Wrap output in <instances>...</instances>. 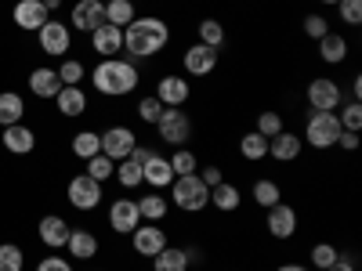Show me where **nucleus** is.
<instances>
[{
	"mask_svg": "<svg viewBox=\"0 0 362 271\" xmlns=\"http://www.w3.org/2000/svg\"><path fill=\"white\" fill-rule=\"evenodd\" d=\"M90 83H95V90L105 95V98H124V95H131V90H138L141 73H138V66L131 62V58L116 54V58H102V62L95 66Z\"/></svg>",
	"mask_w": 362,
	"mask_h": 271,
	"instance_id": "1",
	"label": "nucleus"
},
{
	"mask_svg": "<svg viewBox=\"0 0 362 271\" xmlns=\"http://www.w3.org/2000/svg\"><path fill=\"white\" fill-rule=\"evenodd\" d=\"M167 44H170V25L163 18H156V15L134 18L124 29V51L131 58H156Z\"/></svg>",
	"mask_w": 362,
	"mask_h": 271,
	"instance_id": "2",
	"label": "nucleus"
},
{
	"mask_svg": "<svg viewBox=\"0 0 362 271\" xmlns=\"http://www.w3.org/2000/svg\"><path fill=\"white\" fill-rule=\"evenodd\" d=\"M170 203L185 214H203L210 206V188L199 181V174H185L170 181Z\"/></svg>",
	"mask_w": 362,
	"mask_h": 271,
	"instance_id": "3",
	"label": "nucleus"
},
{
	"mask_svg": "<svg viewBox=\"0 0 362 271\" xmlns=\"http://www.w3.org/2000/svg\"><path fill=\"white\" fill-rule=\"evenodd\" d=\"M337 138H341L337 112H312L308 124H305V138H300V141H308L312 148H319V152H322V148H334Z\"/></svg>",
	"mask_w": 362,
	"mask_h": 271,
	"instance_id": "4",
	"label": "nucleus"
},
{
	"mask_svg": "<svg viewBox=\"0 0 362 271\" xmlns=\"http://www.w3.org/2000/svg\"><path fill=\"white\" fill-rule=\"evenodd\" d=\"M156 134H160V141L181 148V145L192 138V119H189V112H185V109H163V116L156 119Z\"/></svg>",
	"mask_w": 362,
	"mask_h": 271,
	"instance_id": "5",
	"label": "nucleus"
},
{
	"mask_svg": "<svg viewBox=\"0 0 362 271\" xmlns=\"http://www.w3.org/2000/svg\"><path fill=\"white\" fill-rule=\"evenodd\" d=\"M98 141H102V156H109L112 163H119V159H127V156L134 152L138 134H134L127 124H112V127H105V131L98 134Z\"/></svg>",
	"mask_w": 362,
	"mask_h": 271,
	"instance_id": "6",
	"label": "nucleus"
},
{
	"mask_svg": "<svg viewBox=\"0 0 362 271\" xmlns=\"http://www.w3.org/2000/svg\"><path fill=\"white\" fill-rule=\"evenodd\" d=\"M308 105H312V112H337L341 109V83L329 76H312L308 80Z\"/></svg>",
	"mask_w": 362,
	"mask_h": 271,
	"instance_id": "7",
	"label": "nucleus"
},
{
	"mask_svg": "<svg viewBox=\"0 0 362 271\" xmlns=\"http://www.w3.org/2000/svg\"><path fill=\"white\" fill-rule=\"evenodd\" d=\"M66 199H69L73 210H95L102 203V185L95 177H87V174H76L66 185Z\"/></svg>",
	"mask_w": 362,
	"mask_h": 271,
	"instance_id": "8",
	"label": "nucleus"
},
{
	"mask_svg": "<svg viewBox=\"0 0 362 271\" xmlns=\"http://www.w3.org/2000/svg\"><path fill=\"white\" fill-rule=\"evenodd\" d=\"M109 224H112V231H116V235H131V231L141 224L138 199H131V195L112 199V206H109Z\"/></svg>",
	"mask_w": 362,
	"mask_h": 271,
	"instance_id": "9",
	"label": "nucleus"
},
{
	"mask_svg": "<svg viewBox=\"0 0 362 271\" xmlns=\"http://www.w3.org/2000/svg\"><path fill=\"white\" fill-rule=\"evenodd\" d=\"M156 98L167 105V109H181L189 98H192V87L185 76H177V73H163L156 80Z\"/></svg>",
	"mask_w": 362,
	"mask_h": 271,
	"instance_id": "10",
	"label": "nucleus"
},
{
	"mask_svg": "<svg viewBox=\"0 0 362 271\" xmlns=\"http://www.w3.org/2000/svg\"><path fill=\"white\" fill-rule=\"evenodd\" d=\"M37 40H40V51L44 54H66L69 51V40H73V33H69V25L66 22H54V18H47L40 29H37Z\"/></svg>",
	"mask_w": 362,
	"mask_h": 271,
	"instance_id": "11",
	"label": "nucleus"
},
{
	"mask_svg": "<svg viewBox=\"0 0 362 271\" xmlns=\"http://www.w3.org/2000/svg\"><path fill=\"white\" fill-rule=\"evenodd\" d=\"M181 69H185L189 76H210L218 69V51L206 47V44H192V47H185V54H181Z\"/></svg>",
	"mask_w": 362,
	"mask_h": 271,
	"instance_id": "12",
	"label": "nucleus"
},
{
	"mask_svg": "<svg viewBox=\"0 0 362 271\" xmlns=\"http://www.w3.org/2000/svg\"><path fill=\"white\" fill-rule=\"evenodd\" d=\"M131 246H134L138 257H148V260H153V257L167 246V231H163L160 224H138V228L131 231Z\"/></svg>",
	"mask_w": 362,
	"mask_h": 271,
	"instance_id": "13",
	"label": "nucleus"
},
{
	"mask_svg": "<svg viewBox=\"0 0 362 271\" xmlns=\"http://www.w3.org/2000/svg\"><path fill=\"white\" fill-rule=\"evenodd\" d=\"M268 235L272 239H293L297 235V210L290 203H276V206H268Z\"/></svg>",
	"mask_w": 362,
	"mask_h": 271,
	"instance_id": "14",
	"label": "nucleus"
},
{
	"mask_svg": "<svg viewBox=\"0 0 362 271\" xmlns=\"http://www.w3.org/2000/svg\"><path fill=\"white\" fill-rule=\"evenodd\" d=\"M69 22H73V29H80V33H95V29L105 22V4L102 0H76L73 11H69Z\"/></svg>",
	"mask_w": 362,
	"mask_h": 271,
	"instance_id": "15",
	"label": "nucleus"
},
{
	"mask_svg": "<svg viewBox=\"0 0 362 271\" xmlns=\"http://www.w3.org/2000/svg\"><path fill=\"white\" fill-rule=\"evenodd\" d=\"M170 181H174V170H170L167 156L153 152V156H148V159L141 163V185H148L153 192H163V188H170Z\"/></svg>",
	"mask_w": 362,
	"mask_h": 271,
	"instance_id": "16",
	"label": "nucleus"
},
{
	"mask_svg": "<svg viewBox=\"0 0 362 271\" xmlns=\"http://www.w3.org/2000/svg\"><path fill=\"white\" fill-rule=\"evenodd\" d=\"M90 47H95L98 58H116L119 51H124V29H116V25L102 22L95 33H90Z\"/></svg>",
	"mask_w": 362,
	"mask_h": 271,
	"instance_id": "17",
	"label": "nucleus"
},
{
	"mask_svg": "<svg viewBox=\"0 0 362 271\" xmlns=\"http://www.w3.org/2000/svg\"><path fill=\"white\" fill-rule=\"evenodd\" d=\"M300 148H305V141H300V134H293V131H279L276 138H268V156L276 159V163H293L297 156H300Z\"/></svg>",
	"mask_w": 362,
	"mask_h": 271,
	"instance_id": "18",
	"label": "nucleus"
},
{
	"mask_svg": "<svg viewBox=\"0 0 362 271\" xmlns=\"http://www.w3.org/2000/svg\"><path fill=\"white\" fill-rule=\"evenodd\" d=\"M69 224L58 217V214H47L40 224H37V235H40V243L47 246V250H62L66 243H69Z\"/></svg>",
	"mask_w": 362,
	"mask_h": 271,
	"instance_id": "19",
	"label": "nucleus"
},
{
	"mask_svg": "<svg viewBox=\"0 0 362 271\" xmlns=\"http://www.w3.org/2000/svg\"><path fill=\"white\" fill-rule=\"evenodd\" d=\"M0 141H4V148H8L11 156H29V152L37 148V134L29 131L25 124H11V127H4Z\"/></svg>",
	"mask_w": 362,
	"mask_h": 271,
	"instance_id": "20",
	"label": "nucleus"
},
{
	"mask_svg": "<svg viewBox=\"0 0 362 271\" xmlns=\"http://www.w3.org/2000/svg\"><path fill=\"white\" fill-rule=\"evenodd\" d=\"M47 18L51 15H47V8L40 4V0H18V4H15V25L25 29V33H37Z\"/></svg>",
	"mask_w": 362,
	"mask_h": 271,
	"instance_id": "21",
	"label": "nucleus"
},
{
	"mask_svg": "<svg viewBox=\"0 0 362 271\" xmlns=\"http://www.w3.org/2000/svg\"><path fill=\"white\" fill-rule=\"evenodd\" d=\"M29 90H33V95L37 98H44V102H51L54 95H58V90H62V80H58V73L54 69H33V73H29Z\"/></svg>",
	"mask_w": 362,
	"mask_h": 271,
	"instance_id": "22",
	"label": "nucleus"
},
{
	"mask_svg": "<svg viewBox=\"0 0 362 271\" xmlns=\"http://www.w3.org/2000/svg\"><path fill=\"white\" fill-rule=\"evenodd\" d=\"M239 203H243V192H239L232 181H221V185L210 188V206L221 210V214H235Z\"/></svg>",
	"mask_w": 362,
	"mask_h": 271,
	"instance_id": "23",
	"label": "nucleus"
},
{
	"mask_svg": "<svg viewBox=\"0 0 362 271\" xmlns=\"http://www.w3.org/2000/svg\"><path fill=\"white\" fill-rule=\"evenodd\" d=\"M54 105L62 116H83L87 112V95H83V87H62L54 95Z\"/></svg>",
	"mask_w": 362,
	"mask_h": 271,
	"instance_id": "24",
	"label": "nucleus"
},
{
	"mask_svg": "<svg viewBox=\"0 0 362 271\" xmlns=\"http://www.w3.org/2000/svg\"><path fill=\"white\" fill-rule=\"evenodd\" d=\"M319 58L326 66H341L344 58H348V40L341 37V33H334V29H329V33L319 40Z\"/></svg>",
	"mask_w": 362,
	"mask_h": 271,
	"instance_id": "25",
	"label": "nucleus"
},
{
	"mask_svg": "<svg viewBox=\"0 0 362 271\" xmlns=\"http://www.w3.org/2000/svg\"><path fill=\"white\" fill-rule=\"evenodd\" d=\"M25 116V102L15 90H0V127H11V124H22Z\"/></svg>",
	"mask_w": 362,
	"mask_h": 271,
	"instance_id": "26",
	"label": "nucleus"
},
{
	"mask_svg": "<svg viewBox=\"0 0 362 271\" xmlns=\"http://www.w3.org/2000/svg\"><path fill=\"white\" fill-rule=\"evenodd\" d=\"M66 250L76 257V260H90V257H98V239H95V231H69V243H66Z\"/></svg>",
	"mask_w": 362,
	"mask_h": 271,
	"instance_id": "27",
	"label": "nucleus"
},
{
	"mask_svg": "<svg viewBox=\"0 0 362 271\" xmlns=\"http://www.w3.org/2000/svg\"><path fill=\"white\" fill-rule=\"evenodd\" d=\"M153 271H189V253L167 243V246L153 257Z\"/></svg>",
	"mask_w": 362,
	"mask_h": 271,
	"instance_id": "28",
	"label": "nucleus"
},
{
	"mask_svg": "<svg viewBox=\"0 0 362 271\" xmlns=\"http://www.w3.org/2000/svg\"><path fill=\"white\" fill-rule=\"evenodd\" d=\"M239 156H243L247 163H261L268 156V138L257 134V131H247L243 138H239Z\"/></svg>",
	"mask_w": 362,
	"mask_h": 271,
	"instance_id": "29",
	"label": "nucleus"
},
{
	"mask_svg": "<svg viewBox=\"0 0 362 271\" xmlns=\"http://www.w3.org/2000/svg\"><path fill=\"white\" fill-rule=\"evenodd\" d=\"M134 18H138V8L131 4V0H109L105 4V22L116 25V29H127Z\"/></svg>",
	"mask_w": 362,
	"mask_h": 271,
	"instance_id": "30",
	"label": "nucleus"
},
{
	"mask_svg": "<svg viewBox=\"0 0 362 271\" xmlns=\"http://www.w3.org/2000/svg\"><path fill=\"white\" fill-rule=\"evenodd\" d=\"M138 214H141V221H163L167 217V195H160V192H153V195H141L138 199Z\"/></svg>",
	"mask_w": 362,
	"mask_h": 271,
	"instance_id": "31",
	"label": "nucleus"
},
{
	"mask_svg": "<svg viewBox=\"0 0 362 271\" xmlns=\"http://www.w3.org/2000/svg\"><path fill=\"white\" fill-rule=\"evenodd\" d=\"M102 152V141H98V134L95 131H80V134H73V156L76 159H90V156H98Z\"/></svg>",
	"mask_w": 362,
	"mask_h": 271,
	"instance_id": "32",
	"label": "nucleus"
},
{
	"mask_svg": "<svg viewBox=\"0 0 362 271\" xmlns=\"http://www.w3.org/2000/svg\"><path fill=\"white\" fill-rule=\"evenodd\" d=\"M254 203L264 206V210L276 206V203H283V188L272 177H261V181H254Z\"/></svg>",
	"mask_w": 362,
	"mask_h": 271,
	"instance_id": "33",
	"label": "nucleus"
},
{
	"mask_svg": "<svg viewBox=\"0 0 362 271\" xmlns=\"http://www.w3.org/2000/svg\"><path fill=\"white\" fill-rule=\"evenodd\" d=\"M225 25L218 22V18H203L199 22V44H206V47H214V51H221L225 47Z\"/></svg>",
	"mask_w": 362,
	"mask_h": 271,
	"instance_id": "34",
	"label": "nucleus"
},
{
	"mask_svg": "<svg viewBox=\"0 0 362 271\" xmlns=\"http://www.w3.org/2000/svg\"><path fill=\"white\" fill-rule=\"evenodd\" d=\"M167 163H170L174 177H185V174H196V170H199V159H196V152H192V148H185V145H181V148H174V156H170Z\"/></svg>",
	"mask_w": 362,
	"mask_h": 271,
	"instance_id": "35",
	"label": "nucleus"
},
{
	"mask_svg": "<svg viewBox=\"0 0 362 271\" xmlns=\"http://www.w3.org/2000/svg\"><path fill=\"white\" fill-rule=\"evenodd\" d=\"M112 177H116L124 188H138V185H141V163H134L131 156H127V159H119L116 170H112Z\"/></svg>",
	"mask_w": 362,
	"mask_h": 271,
	"instance_id": "36",
	"label": "nucleus"
},
{
	"mask_svg": "<svg viewBox=\"0 0 362 271\" xmlns=\"http://www.w3.org/2000/svg\"><path fill=\"white\" fill-rule=\"evenodd\" d=\"M54 73H58V80H62V87H80V80L87 76L83 62H76V58H66V62L58 66Z\"/></svg>",
	"mask_w": 362,
	"mask_h": 271,
	"instance_id": "37",
	"label": "nucleus"
},
{
	"mask_svg": "<svg viewBox=\"0 0 362 271\" xmlns=\"http://www.w3.org/2000/svg\"><path fill=\"white\" fill-rule=\"evenodd\" d=\"M22 264H25L22 246H15V243H0V271H22Z\"/></svg>",
	"mask_w": 362,
	"mask_h": 271,
	"instance_id": "38",
	"label": "nucleus"
},
{
	"mask_svg": "<svg viewBox=\"0 0 362 271\" xmlns=\"http://www.w3.org/2000/svg\"><path fill=\"white\" fill-rule=\"evenodd\" d=\"M112 170H116V163H112L109 156H102V152H98V156H90V159H87V170H83V174H87V177H95L98 185H102V181H109V177H112Z\"/></svg>",
	"mask_w": 362,
	"mask_h": 271,
	"instance_id": "39",
	"label": "nucleus"
},
{
	"mask_svg": "<svg viewBox=\"0 0 362 271\" xmlns=\"http://www.w3.org/2000/svg\"><path fill=\"white\" fill-rule=\"evenodd\" d=\"M163 109H167V105H163L156 95H145V98H138V116L145 119V124H153V127H156V119L163 116Z\"/></svg>",
	"mask_w": 362,
	"mask_h": 271,
	"instance_id": "40",
	"label": "nucleus"
},
{
	"mask_svg": "<svg viewBox=\"0 0 362 271\" xmlns=\"http://www.w3.org/2000/svg\"><path fill=\"white\" fill-rule=\"evenodd\" d=\"M337 257H341V250H337L334 243H315V246H312V267H319V271H326Z\"/></svg>",
	"mask_w": 362,
	"mask_h": 271,
	"instance_id": "41",
	"label": "nucleus"
},
{
	"mask_svg": "<svg viewBox=\"0 0 362 271\" xmlns=\"http://www.w3.org/2000/svg\"><path fill=\"white\" fill-rule=\"evenodd\" d=\"M257 134H264V138H276L279 131H283V116L276 112V109H264L261 116H257V127H254Z\"/></svg>",
	"mask_w": 362,
	"mask_h": 271,
	"instance_id": "42",
	"label": "nucleus"
},
{
	"mask_svg": "<svg viewBox=\"0 0 362 271\" xmlns=\"http://www.w3.org/2000/svg\"><path fill=\"white\" fill-rule=\"evenodd\" d=\"M337 119H341V131H362V105L358 102H348Z\"/></svg>",
	"mask_w": 362,
	"mask_h": 271,
	"instance_id": "43",
	"label": "nucleus"
},
{
	"mask_svg": "<svg viewBox=\"0 0 362 271\" xmlns=\"http://www.w3.org/2000/svg\"><path fill=\"white\" fill-rule=\"evenodd\" d=\"M326 33H329V18H322V15H308L305 18V37H312L319 44Z\"/></svg>",
	"mask_w": 362,
	"mask_h": 271,
	"instance_id": "44",
	"label": "nucleus"
},
{
	"mask_svg": "<svg viewBox=\"0 0 362 271\" xmlns=\"http://www.w3.org/2000/svg\"><path fill=\"white\" fill-rule=\"evenodd\" d=\"M337 8H341V22H348V25L362 22V0H337Z\"/></svg>",
	"mask_w": 362,
	"mask_h": 271,
	"instance_id": "45",
	"label": "nucleus"
},
{
	"mask_svg": "<svg viewBox=\"0 0 362 271\" xmlns=\"http://www.w3.org/2000/svg\"><path fill=\"white\" fill-rule=\"evenodd\" d=\"M196 174H199V181H203V185H206V188H214V185H221V181H225V174H221V167H199Z\"/></svg>",
	"mask_w": 362,
	"mask_h": 271,
	"instance_id": "46",
	"label": "nucleus"
},
{
	"mask_svg": "<svg viewBox=\"0 0 362 271\" xmlns=\"http://www.w3.org/2000/svg\"><path fill=\"white\" fill-rule=\"evenodd\" d=\"M37 271H73V264H69L66 257H44V260L37 264Z\"/></svg>",
	"mask_w": 362,
	"mask_h": 271,
	"instance_id": "47",
	"label": "nucleus"
},
{
	"mask_svg": "<svg viewBox=\"0 0 362 271\" xmlns=\"http://www.w3.org/2000/svg\"><path fill=\"white\" fill-rule=\"evenodd\" d=\"M337 145L344 148V152H355V148H358V131H341Z\"/></svg>",
	"mask_w": 362,
	"mask_h": 271,
	"instance_id": "48",
	"label": "nucleus"
},
{
	"mask_svg": "<svg viewBox=\"0 0 362 271\" xmlns=\"http://www.w3.org/2000/svg\"><path fill=\"white\" fill-rule=\"evenodd\" d=\"M326 271H355V260H351V257H344V253H341V257H337V260H334V264H329V267H326Z\"/></svg>",
	"mask_w": 362,
	"mask_h": 271,
	"instance_id": "49",
	"label": "nucleus"
},
{
	"mask_svg": "<svg viewBox=\"0 0 362 271\" xmlns=\"http://www.w3.org/2000/svg\"><path fill=\"white\" fill-rule=\"evenodd\" d=\"M153 152H156V148H148V145H134V152H131V159H134V163H145V159L153 156Z\"/></svg>",
	"mask_w": 362,
	"mask_h": 271,
	"instance_id": "50",
	"label": "nucleus"
},
{
	"mask_svg": "<svg viewBox=\"0 0 362 271\" xmlns=\"http://www.w3.org/2000/svg\"><path fill=\"white\" fill-rule=\"evenodd\" d=\"M351 95H355V102L362 98V76H351Z\"/></svg>",
	"mask_w": 362,
	"mask_h": 271,
	"instance_id": "51",
	"label": "nucleus"
},
{
	"mask_svg": "<svg viewBox=\"0 0 362 271\" xmlns=\"http://www.w3.org/2000/svg\"><path fill=\"white\" fill-rule=\"evenodd\" d=\"M40 4H44V8H47V15H51V11L62 8V0H40Z\"/></svg>",
	"mask_w": 362,
	"mask_h": 271,
	"instance_id": "52",
	"label": "nucleus"
},
{
	"mask_svg": "<svg viewBox=\"0 0 362 271\" xmlns=\"http://www.w3.org/2000/svg\"><path fill=\"white\" fill-rule=\"evenodd\" d=\"M276 271H308V267H305V264H279Z\"/></svg>",
	"mask_w": 362,
	"mask_h": 271,
	"instance_id": "53",
	"label": "nucleus"
},
{
	"mask_svg": "<svg viewBox=\"0 0 362 271\" xmlns=\"http://www.w3.org/2000/svg\"><path fill=\"white\" fill-rule=\"evenodd\" d=\"M319 4H337V0H319Z\"/></svg>",
	"mask_w": 362,
	"mask_h": 271,
	"instance_id": "54",
	"label": "nucleus"
},
{
	"mask_svg": "<svg viewBox=\"0 0 362 271\" xmlns=\"http://www.w3.org/2000/svg\"><path fill=\"white\" fill-rule=\"evenodd\" d=\"M98 271H109V267H98Z\"/></svg>",
	"mask_w": 362,
	"mask_h": 271,
	"instance_id": "55",
	"label": "nucleus"
},
{
	"mask_svg": "<svg viewBox=\"0 0 362 271\" xmlns=\"http://www.w3.org/2000/svg\"><path fill=\"white\" fill-rule=\"evenodd\" d=\"M102 4H109V0H102Z\"/></svg>",
	"mask_w": 362,
	"mask_h": 271,
	"instance_id": "56",
	"label": "nucleus"
}]
</instances>
